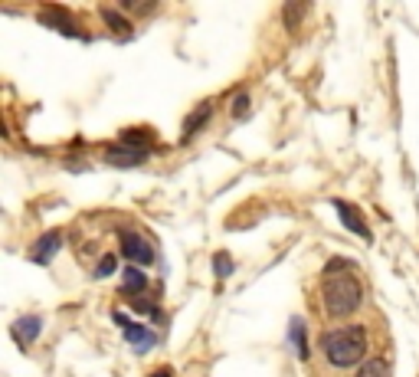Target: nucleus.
<instances>
[{
    "label": "nucleus",
    "mask_w": 419,
    "mask_h": 377,
    "mask_svg": "<svg viewBox=\"0 0 419 377\" xmlns=\"http://www.w3.org/2000/svg\"><path fill=\"white\" fill-rule=\"evenodd\" d=\"M321 351H325L328 364L337 371L354 368L364 361V351H367V328L364 325H341L328 332L321 338Z\"/></svg>",
    "instance_id": "f257e3e1"
},
{
    "label": "nucleus",
    "mask_w": 419,
    "mask_h": 377,
    "mask_svg": "<svg viewBox=\"0 0 419 377\" xmlns=\"http://www.w3.org/2000/svg\"><path fill=\"white\" fill-rule=\"evenodd\" d=\"M321 299H325V312L331 318H347L360 309L364 285H360L357 275H331V279H325Z\"/></svg>",
    "instance_id": "f03ea898"
},
{
    "label": "nucleus",
    "mask_w": 419,
    "mask_h": 377,
    "mask_svg": "<svg viewBox=\"0 0 419 377\" xmlns=\"http://www.w3.org/2000/svg\"><path fill=\"white\" fill-rule=\"evenodd\" d=\"M121 256L128 259V266L145 269V266L155 263V249H151V243H147L141 233L125 230V233H121Z\"/></svg>",
    "instance_id": "7ed1b4c3"
},
{
    "label": "nucleus",
    "mask_w": 419,
    "mask_h": 377,
    "mask_svg": "<svg viewBox=\"0 0 419 377\" xmlns=\"http://www.w3.org/2000/svg\"><path fill=\"white\" fill-rule=\"evenodd\" d=\"M40 23H46L50 30H60L62 36H72V40H82V36H86L79 30L76 17H72L66 7H43L40 10Z\"/></svg>",
    "instance_id": "20e7f679"
},
{
    "label": "nucleus",
    "mask_w": 419,
    "mask_h": 377,
    "mask_svg": "<svg viewBox=\"0 0 419 377\" xmlns=\"http://www.w3.org/2000/svg\"><path fill=\"white\" fill-rule=\"evenodd\" d=\"M334 214H337L341 226H347L354 236H360V240L370 243V226H367V220H364V214H360L357 207L347 204V200H334Z\"/></svg>",
    "instance_id": "39448f33"
},
{
    "label": "nucleus",
    "mask_w": 419,
    "mask_h": 377,
    "mask_svg": "<svg viewBox=\"0 0 419 377\" xmlns=\"http://www.w3.org/2000/svg\"><path fill=\"white\" fill-rule=\"evenodd\" d=\"M60 249H62V233L60 230H50V233H43L33 246H30V259H33L36 266H50L52 256H56Z\"/></svg>",
    "instance_id": "423d86ee"
},
{
    "label": "nucleus",
    "mask_w": 419,
    "mask_h": 377,
    "mask_svg": "<svg viewBox=\"0 0 419 377\" xmlns=\"http://www.w3.org/2000/svg\"><path fill=\"white\" fill-rule=\"evenodd\" d=\"M145 161H147L145 151H135V148L121 145V141L105 148V164H111V168H141Z\"/></svg>",
    "instance_id": "0eeeda50"
},
{
    "label": "nucleus",
    "mask_w": 419,
    "mask_h": 377,
    "mask_svg": "<svg viewBox=\"0 0 419 377\" xmlns=\"http://www.w3.org/2000/svg\"><path fill=\"white\" fill-rule=\"evenodd\" d=\"M213 119V105L210 102H200L197 109L187 115V121H184V131H180V145H187V141H194V138L203 131V125Z\"/></svg>",
    "instance_id": "6e6552de"
},
{
    "label": "nucleus",
    "mask_w": 419,
    "mask_h": 377,
    "mask_svg": "<svg viewBox=\"0 0 419 377\" xmlns=\"http://www.w3.org/2000/svg\"><path fill=\"white\" fill-rule=\"evenodd\" d=\"M13 338H17L20 344H33L36 338H40V332H43V318L40 315H26V318H17L13 322Z\"/></svg>",
    "instance_id": "1a4fd4ad"
},
{
    "label": "nucleus",
    "mask_w": 419,
    "mask_h": 377,
    "mask_svg": "<svg viewBox=\"0 0 419 377\" xmlns=\"http://www.w3.org/2000/svg\"><path fill=\"white\" fill-rule=\"evenodd\" d=\"M289 344L295 348V354H298L301 361L311 358V348H308V332H305V318H291L289 322Z\"/></svg>",
    "instance_id": "9d476101"
},
{
    "label": "nucleus",
    "mask_w": 419,
    "mask_h": 377,
    "mask_svg": "<svg viewBox=\"0 0 419 377\" xmlns=\"http://www.w3.org/2000/svg\"><path fill=\"white\" fill-rule=\"evenodd\" d=\"M125 342H128L138 354H147L157 344V334L145 325H131V328H125Z\"/></svg>",
    "instance_id": "9b49d317"
},
{
    "label": "nucleus",
    "mask_w": 419,
    "mask_h": 377,
    "mask_svg": "<svg viewBox=\"0 0 419 377\" xmlns=\"http://www.w3.org/2000/svg\"><path fill=\"white\" fill-rule=\"evenodd\" d=\"M118 141L135 148V151H145V155H151V148H155V135H151L147 129H125L118 135Z\"/></svg>",
    "instance_id": "f8f14e48"
},
{
    "label": "nucleus",
    "mask_w": 419,
    "mask_h": 377,
    "mask_svg": "<svg viewBox=\"0 0 419 377\" xmlns=\"http://www.w3.org/2000/svg\"><path fill=\"white\" fill-rule=\"evenodd\" d=\"M147 289V275L145 269H138V266H125V295H141V292Z\"/></svg>",
    "instance_id": "ddd939ff"
},
{
    "label": "nucleus",
    "mask_w": 419,
    "mask_h": 377,
    "mask_svg": "<svg viewBox=\"0 0 419 377\" xmlns=\"http://www.w3.org/2000/svg\"><path fill=\"white\" fill-rule=\"evenodd\" d=\"M102 20L111 26V33H118L121 40H125V36H131V20H125V17L118 13V10L102 7Z\"/></svg>",
    "instance_id": "4468645a"
},
{
    "label": "nucleus",
    "mask_w": 419,
    "mask_h": 377,
    "mask_svg": "<svg viewBox=\"0 0 419 377\" xmlns=\"http://www.w3.org/2000/svg\"><path fill=\"white\" fill-rule=\"evenodd\" d=\"M213 273H216V279H230V275L236 273V263H233V256L226 249L213 253Z\"/></svg>",
    "instance_id": "2eb2a0df"
},
{
    "label": "nucleus",
    "mask_w": 419,
    "mask_h": 377,
    "mask_svg": "<svg viewBox=\"0 0 419 377\" xmlns=\"http://www.w3.org/2000/svg\"><path fill=\"white\" fill-rule=\"evenodd\" d=\"M357 377H390V364H386L384 358H374V361H367V364H360Z\"/></svg>",
    "instance_id": "dca6fc26"
},
{
    "label": "nucleus",
    "mask_w": 419,
    "mask_h": 377,
    "mask_svg": "<svg viewBox=\"0 0 419 377\" xmlns=\"http://www.w3.org/2000/svg\"><path fill=\"white\" fill-rule=\"evenodd\" d=\"M305 13H308V7H305V4H289V7L282 10L285 26H289V30H295V26H298V20L305 17Z\"/></svg>",
    "instance_id": "f3484780"
},
{
    "label": "nucleus",
    "mask_w": 419,
    "mask_h": 377,
    "mask_svg": "<svg viewBox=\"0 0 419 377\" xmlns=\"http://www.w3.org/2000/svg\"><path fill=\"white\" fill-rule=\"evenodd\" d=\"M115 269H118V256H115V253H105L102 259H99V266H95V279H105V275H111L115 273Z\"/></svg>",
    "instance_id": "a211bd4d"
},
{
    "label": "nucleus",
    "mask_w": 419,
    "mask_h": 377,
    "mask_svg": "<svg viewBox=\"0 0 419 377\" xmlns=\"http://www.w3.org/2000/svg\"><path fill=\"white\" fill-rule=\"evenodd\" d=\"M249 105H252L249 92H240L236 99H233V105H230V115H233V119H246V115H249Z\"/></svg>",
    "instance_id": "6ab92c4d"
},
{
    "label": "nucleus",
    "mask_w": 419,
    "mask_h": 377,
    "mask_svg": "<svg viewBox=\"0 0 419 377\" xmlns=\"http://www.w3.org/2000/svg\"><path fill=\"white\" fill-rule=\"evenodd\" d=\"M354 266V263H351V259H331V263H328V266H325V275H328V279H331V275H337V273H347V269H351Z\"/></svg>",
    "instance_id": "aec40b11"
},
{
    "label": "nucleus",
    "mask_w": 419,
    "mask_h": 377,
    "mask_svg": "<svg viewBox=\"0 0 419 377\" xmlns=\"http://www.w3.org/2000/svg\"><path fill=\"white\" fill-rule=\"evenodd\" d=\"M111 322H115V325H121V328H131V325H135V322H131L125 312H111Z\"/></svg>",
    "instance_id": "412c9836"
},
{
    "label": "nucleus",
    "mask_w": 419,
    "mask_h": 377,
    "mask_svg": "<svg viewBox=\"0 0 419 377\" xmlns=\"http://www.w3.org/2000/svg\"><path fill=\"white\" fill-rule=\"evenodd\" d=\"M151 377H171V371H161V374H151Z\"/></svg>",
    "instance_id": "4be33fe9"
}]
</instances>
